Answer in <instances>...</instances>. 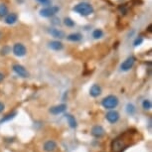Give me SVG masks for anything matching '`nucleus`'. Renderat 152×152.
Returning a JSON list of instances; mask_svg holds the SVG:
<instances>
[{
    "instance_id": "nucleus-1",
    "label": "nucleus",
    "mask_w": 152,
    "mask_h": 152,
    "mask_svg": "<svg viewBox=\"0 0 152 152\" xmlns=\"http://www.w3.org/2000/svg\"><path fill=\"white\" fill-rule=\"evenodd\" d=\"M129 134L130 131H126L125 133L121 134L118 137H116L115 139H113V141L111 142V150L113 152H123L126 148L129 146Z\"/></svg>"
},
{
    "instance_id": "nucleus-2",
    "label": "nucleus",
    "mask_w": 152,
    "mask_h": 152,
    "mask_svg": "<svg viewBox=\"0 0 152 152\" xmlns=\"http://www.w3.org/2000/svg\"><path fill=\"white\" fill-rule=\"evenodd\" d=\"M73 10L82 16H88L93 14L94 11L93 5L88 2H80L73 7Z\"/></svg>"
},
{
    "instance_id": "nucleus-3",
    "label": "nucleus",
    "mask_w": 152,
    "mask_h": 152,
    "mask_svg": "<svg viewBox=\"0 0 152 152\" xmlns=\"http://www.w3.org/2000/svg\"><path fill=\"white\" fill-rule=\"evenodd\" d=\"M102 104L107 110H113V108H115L118 105V99L115 96L110 94V96H105L102 100Z\"/></svg>"
},
{
    "instance_id": "nucleus-4",
    "label": "nucleus",
    "mask_w": 152,
    "mask_h": 152,
    "mask_svg": "<svg viewBox=\"0 0 152 152\" xmlns=\"http://www.w3.org/2000/svg\"><path fill=\"white\" fill-rule=\"evenodd\" d=\"M59 11H60L59 6H52V5H51V6L42 8V9L39 11V14L42 17H45V18H50V17L55 16Z\"/></svg>"
},
{
    "instance_id": "nucleus-5",
    "label": "nucleus",
    "mask_w": 152,
    "mask_h": 152,
    "mask_svg": "<svg viewBox=\"0 0 152 152\" xmlns=\"http://www.w3.org/2000/svg\"><path fill=\"white\" fill-rule=\"evenodd\" d=\"M12 52L16 57H24L27 53V49L21 43H16L12 48Z\"/></svg>"
},
{
    "instance_id": "nucleus-6",
    "label": "nucleus",
    "mask_w": 152,
    "mask_h": 152,
    "mask_svg": "<svg viewBox=\"0 0 152 152\" xmlns=\"http://www.w3.org/2000/svg\"><path fill=\"white\" fill-rule=\"evenodd\" d=\"M135 61H136L135 57H133V56L128 57V58L126 59L121 65H120V70L123 71V72L129 71L130 69L133 67V65H134V63H135Z\"/></svg>"
},
{
    "instance_id": "nucleus-7",
    "label": "nucleus",
    "mask_w": 152,
    "mask_h": 152,
    "mask_svg": "<svg viewBox=\"0 0 152 152\" xmlns=\"http://www.w3.org/2000/svg\"><path fill=\"white\" fill-rule=\"evenodd\" d=\"M13 71L15 72L16 75H18L19 77H21V78H28L29 77V73H28V71L23 67L22 65H19V64H15L13 65Z\"/></svg>"
},
{
    "instance_id": "nucleus-8",
    "label": "nucleus",
    "mask_w": 152,
    "mask_h": 152,
    "mask_svg": "<svg viewBox=\"0 0 152 152\" xmlns=\"http://www.w3.org/2000/svg\"><path fill=\"white\" fill-rule=\"evenodd\" d=\"M105 118H107V120L108 122L115 123V122L118 121V119H119V113H117L116 110H110L107 113Z\"/></svg>"
},
{
    "instance_id": "nucleus-9",
    "label": "nucleus",
    "mask_w": 152,
    "mask_h": 152,
    "mask_svg": "<svg viewBox=\"0 0 152 152\" xmlns=\"http://www.w3.org/2000/svg\"><path fill=\"white\" fill-rule=\"evenodd\" d=\"M91 134L93 136L96 137V138H100L104 135V129L102 126L100 125H94L93 128H91Z\"/></svg>"
},
{
    "instance_id": "nucleus-10",
    "label": "nucleus",
    "mask_w": 152,
    "mask_h": 152,
    "mask_svg": "<svg viewBox=\"0 0 152 152\" xmlns=\"http://www.w3.org/2000/svg\"><path fill=\"white\" fill-rule=\"evenodd\" d=\"M43 149L46 152H54L57 149V143L54 140H47L43 145Z\"/></svg>"
},
{
    "instance_id": "nucleus-11",
    "label": "nucleus",
    "mask_w": 152,
    "mask_h": 152,
    "mask_svg": "<svg viewBox=\"0 0 152 152\" xmlns=\"http://www.w3.org/2000/svg\"><path fill=\"white\" fill-rule=\"evenodd\" d=\"M17 20H18V15H17V13L12 12V13H8L7 15L5 16L4 22L8 25H13L17 22Z\"/></svg>"
},
{
    "instance_id": "nucleus-12",
    "label": "nucleus",
    "mask_w": 152,
    "mask_h": 152,
    "mask_svg": "<svg viewBox=\"0 0 152 152\" xmlns=\"http://www.w3.org/2000/svg\"><path fill=\"white\" fill-rule=\"evenodd\" d=\"M67 110V105L65 104H59V105H56V107H53L50 108V113L54 114V115H57V114H60L62 113H64V111Z\"/></svg>"
},
{
    "instance_id": "nucleus-13",
    "label": "nucleus",
    "mask_w": 152,
    "mask_h": 152,
    "mask_svg": "<svg viewBox=\"0 0 152 152\" xmlns=\"http://www.w3.org/2000/svg\"><path fill=\"white\" fill-rule=\"evenodd\" d=\"M48 32L50 33L53 37H55V38L63 39V38H65V37H66L65 33L63 32V31L59 30V29H56V28H49Z\"/></svg>"
},
{
    "instance_id": "nucleus-14",
    "label": "nucleus",
    "mask_w": 152,
    "mask_h": 152,
    "mask_svg": "<svg viewBox=\"0 0 152 152\" xmlns=\"http://www.w3.org/2000/svg\"><path fill=\"white\" fill-rule=\"evenodd\" d=\"M49 48H51L54 51H61L63 48H64V45H63L62 42L60 41H51L49 42Z\"/></svg>"
},
{
    "instance_id": "nucleus-15",
    "label": "nucleus",
    "mask_w": 152,
    "mask_h": 152,
    "mask_svg": "<svg viewBox=\"0 0 152 152\" xmlns=\"http://www.w3.org/2000/svg\"><path fill=\"white\" fill-rule=\"evenodd\" d=\"M100 94H102V88H100L99 85H94L93 87L91 88L90 90V94L93 97H96L100 96Z\"/></svg>"
},
{
    "instance_id": "nucleus-16",
    "label": "nucleus",
    "mask_w": 152,
    "mask_h": 152,
    "mask_svg": "<svg viewBox=\"0 0 152 152\" xmlns=\"http://www.w3.org/2000/svg\"><path fill=\"white\" fill-rule=\"evenodd\" d=\"M67 39L71 42H79L83 39V35L80 33H72L67 37Z\"/></svg>"
},
{
    "instance_id": "nucleus-17",
    "label": "nucleus",
    "mask_w": 152,
    "mask_h": 152,
    "mask_svg": "<svg viewBox=\"0 0 152 152\" xmlns=\"http://www.w3.org/2000/svg\"><path fill=\"white\" fill-rule=\"evenodd\" d=\"M65 116L68 120V123H69V125H70V127L76 128L78 124H77V120H76V118H75V116H73L72 114H66Z\"/></svg>"
},
{
    "instance_id": "nucleus-18",
    "label": "nucleus",
    "mask_w": 152,
    "mask_h": 152,
    "mask_svg": "<svg viewBox=\"0 0 152 152\" xmlns=\"http://www.w3.org/2000/svg\"><path fill=\"white\" fill-rule=\"evenodd\" d=\"M8 14V7L6 4L0 3V18H3Z\"/></svg>"
},
{
    "instance_id": "nucleus-19",
    "label": "nucleus",
    "mask_w": 152,
    "mask_h": 152,
    "mask_svg": "<svg viewBox=\"0 0 152 152\" xmlns=\"http://www.w3.org/2000/svg\"><path fill=\"white\" fill-rule=\"evenodd\" d=\"M102 36H104V32H102V29H96V30H94L93 37H94V39H100Z\"/></svg>"
},
{
    "instance_id": "nucleus-20",
    "label": "nucleus",
    "mask_w": 152,
    "mask_h": 152,
    "mask_svg": "<svg viewBox=\"0 0 152 152\" xmlns=\"http://www.w3.org/2000/svg\"><path fill=\"white\" fill-rule=\"evenodd\" d=\"M17 114L16 111H14V113H9V114H7V115H5L3 118H2L1 120H0V123H2V122H5V121H8V120H10V119H12L14 118V116H15Z\"/></svg>"
},
{
    "instance_id": "nucleus-21",
    "label": "nucleus",
    "mask_w": 152,
    "mask_h": 152,
    "mask_svg": "<svg viewBox=\"0 0 152 152\" xmlns=\"http://www.w3.org/2000/svg\"><path fill=\"white\" fill-rule=\"evenodd\" d=\"M64 24L67 27H74L75 26V21L73 19H71L70 17H66L64 19Z\"/></svg>"
},
{
    "instance_id": "nucleus-22",
    "label": "nucleus",
    "mask_w": 152,
    "mask_h": 152,
    "mask_svg": "<svg viewBox=\"0 0 152 152\" xmlns=\"http://www.w3.org/2000/svg\"><path fill=\"white\" fill-rule=\"evenodd\" d=\"M151 107H152V104H151V102L149 99H144L143 100V102H142V107L144 108L145 110H151Z\"/></svg>"
},
{
    "instance_id": "nucleus-23",
    "label": "nucleus",
    "mask_w": 152,
    "mask_h": 152,
    "mask_svg": "<svg viewBox=\"0 0 152 152\" xmlns=\"http://www.w3.org/2000/svg\"><path fill=\"white\" fill-rule=\"evenodd\" d=\"M126 111H127L128 114H133L134 111H135V107H134L133 104H128L127 105H126Z\"/></svg>"
},
{
    "instance_id": "nucleus-24",
    "label": "nucleus",
    "mask_w": 152,
    "mask_h": 152,
    "mask_svg": "<svg viewBox=\"0 0 152 152\" xmlns=\"http://www.w3.org/2000/svg\"><path fill=\"white\" fill-rule=\"evenodd\" d=\"M39 4L41 5H44V6H51L52 5V0H37Z\"/></svg>"
},
{
    "instance_id": "nucleus-25",
    "label": "nucleus",
    "mask_w": 152,
    "mask_h": 152,
    "mask_svg": "<svg viewBox=\"0 0 152 152\" xmlns=\"http://www.w3.org/2000/svg\"><path fill=\"white\" fill-rule=\"evenodd\" d=\"M11 52V49L9 46H4L3 48L1 49V55H7V54H9Z\"/></svg>"
},
{
    "instance_id": "nucleus-26",
    "label": "nucleus",
    "mask_w": 152,
    "mask_h": 152,
    "mask_svg": "<svg viewBox=\"0 0 152 152\" xmlns=\"http://www.w3.org/2000/svg\"><path fill=\"white\" fill-rule=\"evenodd\" d=\"M142 42H143V38H142V37H138V38H136L135 40H134L133 46H135V47H137V46L141 45V44H142Z\"/></svg>"
},
{
    "instance_id": "nucleus-27",
    "label": "nucleus",
    "mask_w": 152,
    "mask_h": 152,
    "mask_svg": "<svg viewBox=\"0 0 152 152\" xmlns=\"http://www.w3.org/2000/svg\"><path fill=\"white\" fill-rule=\"evenodd\" d=\"M52 23L53 24H55V25H60V23H61V21H60V19L59 18H54L52 20Z\"/></svg>"
},
{
    "instance_id": "nucleus-28",
    "label": "nucleus",
    "mask_w": 152,
    "mask_h": 152,
    "mask_svg": "<svg viewBox=\"0 0 152 152\" xmlns=\"http://www.w3.org/2000/svg\"><path fill=\"white\" fill-rule=\"evenodd\" d=\"M4 104H2V102H0V113H2V111H3L4 110Z\"/></svg>"
},
{
    "instance_id": "nucleus-29",
    "label": "nucleus",
    "mask_w": 152,
    "mask_h": 152,
    "mask_svg": "<svg viewBox=\"0 0 152 152\" xmlns=\"http://www.w3.org/2000/svg\"><path fill=\"white\" fill-rule=\"evenodd\" d=\"M3 79H4V75L0 73V82H2V81H3Z\"/></svg>"
},
{
    "instance_id": "nucleus-30",
    "label": "nucleus",
    "mask_w": 152,
    "mask_h": 152,
    "mask_svg": "<svg viewBox=\"0 0 152 152\" xmlns=\"http://www.w3.org/2000/svg\"><path fill=\"white\" fill-rule=\"evenodd\" d=\"M148 31H151V25H150V26L148 27Z\"/></svg>"
}]
</instances>
